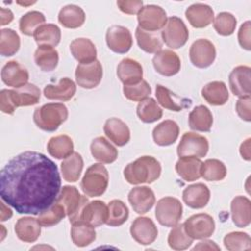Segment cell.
<instances>
[{
    "label": "cell",
    "instance_id": "31",
    "mask_svg": "<svg viewBox=\"0 0 251 251\" xmlns=\"http://www.w3.org/2000/svg\"><path fill=\"white\" fill-rule=\"evenodd\" d=\"M202 162L194 156L179 157L176 164V172L185 181H194L201 177Z\"/></svg>",
    "mask_w": 251,
    "mask_h": 251
},
{
    "label": "cell",
    "instance_id": "3",
    "mask_svg": "<svg viewBox=\"0 0 251 251\" xmlns=\"http://www.w3.org/2000/svg\"><path fill=\"white\" fill-rule=\"evenodd\" d=\"M68 109L63 103H47L36 108L33 122L44 131H55L68 118Z\"/></svg>",
    "mask_w": 251,
    "mask_h": 251
},
{
    "label": "cell",
    "instance_id": "45",
    "mask_svg": "<svg viewBox=\"0 0 251 251\" xmlns=\"http://www.w3.org/2000/svg\"><path fill=\"white\" fill-rule=\"evenodd\" d=\"M128 218L126 205L118 199L112 200L108 205V219L106 224L110 226H122Z\"/></svg>",
    "mask_w": 251,
    "mask_h": 251
},
{
    "label": "cell",
    "instance_id": "56",
    "mask_svg": "<svg viewBox=\"0 0 251 251\" xmlns=\"http://www.w3.org/2000/svg\"><path fill=\"white\" fill-rule=\"evenodd\" d=\"M193 250H220V247L212 240H204L194 246Z\"/></svg>",
    "mask_w": 251,
    "mask_h": 251
},
{
    "label": "cell",
    "instance_id": "30",
    "mask_svg": "<svg viewBox=\"0 0 251 251\" xmlns=\"http://www.w3.org/2000/svg\"><path fill=\"white\" fill-rule=\"evenodd\" d=\"M70 50L74 58L80 64L90 63L96 60V47L88 38L80 37L74 39L70 44Z\"/></svg>",
    "mask_w": 251,
    "mask_h": 251
},
{
    "label": "cell",
    "instance_id": "4",
    "mask_svg": "<svg viewBox=\"0 0 251 251\" xmlns=\"http://www.w3.org/2000/svg\"><path fill=\"white\" fill-rule=\"evenodd\" d=\"M109 173L102 164H93L85 172L80 187L83 193L89 197L101 196L107 189Z\"/></svg>",
    "mask_w": 251,
    "mask_h": 251
},
{
    "label": "cell",
    "instance_id": "1",
    "mask_svg": "<svg viewBox=\"0 0 251 251\" xmlns=\"http://www.w3.org/2000/svg\"><path fill=\"white\" fill-rule=\"evenodd\" d=\"M60 189L57 165L36 151L13 157L0 172V196L19 214L39 215L56 201Z\"/></svg>",
    "mask_w": 251,
    "mask_h": 251
},
{
    "label": "cell",
    "instance_id": "46",
    "mask_svg": "<svg viewBox=\"0 0 251 251\" xmlns=\"http://www.w3.org/2000/svg\"><path fill=\"white\" fill-rule=\"evenodd\" d=\"M67 216L64 206L58 202H54L47 209L38 215V222L42 226H52L57 225Z\"/></svg>",
    "mask_w": 251,
    "mask_h": 251
},
{
    "label": "cell",
    "instance_id": "21",
    "mask_svg": "<svg viewBox=\"0 0 251 251\" xmlns=\"http://www.w3.org/2000/svg\"><path fill=\"white\" fill-rule=\"evenodd\" d=\"M117 75L124 85H132L142 80L143 70L137 61L125 58L117 67Z\"/></svg>",
    "mask_w": 251,
    "mask_h": 251
},
{
    "label": "cell",
    "instance_id": "50",
    "mask_svg": "<svg viewBox=\"0 0 251 251\" xmlns=\"http://www.w3.org/2000/svg\"><path fill=\"white\" fill-rule=\"evenodd\" d=\"M224 245L229 251L245 250L250 248L251 238L246 232L233 231L224 237Z\"/></svg>",
    "mask_w": 251,
    "mask_h": 251
},
{
    "label": "cell",
    "instance_id": "15",
    "mask_svg": "<svg viewBox=\"0 0 251 251\" xmlns=\"http://www.w3.org/2000/svg\"><path fill=\"white\" fill-rule=\"evenodd\" d=\"M152 63L156 72L164 76H172L176 75L181 66L178 55L169 49L160 50L157 52L152 59Z\"/></svg>",
    "mask_w": 251,
    "mask_h": 251
},
{
    "label": "cell",
    "instance_id": "55",
    "mask_svg": "<svg viewBox=\"0 0 251 251\" xmlns=\"http://www.w3.org/2000/svg\"><path fill=\"white\" fill-rule=\"evenodd\" d=\"M0 110L3 113L9 115H12L16 110V108L12 104L9 89H2L0 92Z\"/></svg>",
    "mask_w": 251,
    "mask_h": 251
},
{
    "label": "cell",
    "instance_id": "13",
    "mask_svg": "<svg viewBox=\"0 0 251 251\" xmlns=\"http://www.w3.org/2000/svg\"><path fill=\"white\" fill-rule=\"evenodd\" d=\"M108 47L115 53L126 54L132 46V36L128 28L122 25H112L106 32Z\"/></svg>",
    "mask_w": 251,
    "mask_h": 251
},
{
    "label": "cell",
    "instance_id": "33",
    "mask_svg": "<svg viewBox=\"0 0 251 251\" xmlns=\"http://www.w3.org/2000/svg\"><path fill=\"white\" fill-rule=\"evenodd\" d=\"M203 98L213 106H222L228 100V90L223 81H211L201 90Z\"/></svg>",
    "mask_w": 251,
    "mask_h": 251
},
{
    "label": "cell",
    "instance_id": "7",
    "mask_svg": "<svg viewBox=\"0 0 251 251\" xmlns=\"http://www.w3.org/2000/svg\"><path fill=\"white\" fill-rule=\"evenodd\" d=\"M161 36L163 42H165L168 47L172 49H178L186 43L189 33L181 19L177 17H171L163 27Z\"/></svg>",
    "mask_w": 251,
    "mask_h": 251
},
{
    "label": "cell",
    "instance_id": "20",
    "mask_svg": "<svg viewBox=\"0 0 251 251\" xmlns=\"http://www.w3.org/2000/svg\"><path fill=\"white\" fill-rule=\"evenodd\" d=\"M108 219V206L100 200L88 202L80 215V221L94 227L106 224Z\"/></svg>",
    "mask_w": 251,
    "mask_h": 251
},
{
    "label": "cell",
    "instance_id": "43",
    "mask_svg": "<svg viewBox=\"0 0 251 251\" xmlns=\"http://www.w3.org/2000/svg\"><path fill=\"white\" fill-rule=\"evenodd\" d=\"M0 54L4 57L15 55L21 45L19 34L11 28H3L0 32Z\"/></svg>",
    "mask_w": 251,
    "mask_h": 251
},
{
    "label": "cell",
    "instance_id": "26",
    "mask_svg": "<svg viewBox=\"0 0 251 251\" xmlns=\"http://www.w3.org/2000/svg\"><path fill=\"white\" fill-rule=\"evenodd\" d=\"M231 219L237 227H246L251 222V202L245 196H236L230 204Z\"/></svg>",
    "mask_w": 251,
    "mask_h": 251
},
{
    "label": "cell",
    "instance_id": "29",
    "mask_svg": "<svg viewBox=\"0 0 251 251\" xmlns=\"http://www.w3.org/2000/svg\"><path fill=\"white\" fill-rule=\"evenodd\" d=\"M179 127L175 121L166 120L156 126L153 129L152 135L154 142L159 146H168L177 139Z\"/></svg>",
    "mask_w": 251,
    "mask_h": 251
},
{
    "label": "cell",
    "instance_id": "54",
    "mask_svg": "<svg viewBox=\"0 0 251 251\" xmlns=\"http://www.w3.org/2000/svg\"><path fill=\"white\" fill-rule=\"evenodd\" d=\"M251 23L250 21L245 22L241 25L238 31V42L240 46L246 50H251Z\"/></svg>",
    "mask_w": 251,
    "mask_h": 251
},
{
    "label": "cell",
    "instance_id": "12",
    "mask_svg": "<svg viewBox=\"0 0 251 251\" xmlns=\"http://www.w3.org/2000/svg\"><path fill=\"white\" fill-rule=\"evenodd\" d=\"M103 76L102 65L98 60L79 64L75 69V80L78 86L91 89L100 83Z\"/></svg>",
    "mask_w": 251,
    "mask_h": 251
},
{
    "label": "cell",
    "instance_id": "6",
    "mask_svg": "<svg viewBox=\"0 0 251 251\" xmlns=\"http://www.w3.org/2000/svg\"><path fill=\"white\" fill-rule=\"evenodd\" d=\"M155 217L160 225L173 227L177 225L182 217V205L175 197L161 198L156 205Z\"/></svg>",
    "mask_w": 251,
    "mask_h": 251
},
{
    "label": "cell",
    "instance_id": "8",
    "mask_svg": "<svg viewBox=\"0 0 251 251\" xmlns=\"http://www.w3.org/2000/svg\"><path fill=\"white\" fill-rule=\"evenodd\" d=\"M183 227L192 239H205L214 233L215 222L212 216L199 213L189 217L183 223Z\"/></svg>",
    "mask_w": 251,
    "mask_h": 251
},
{
    "label": "cell",
    "instance_id": "11",
    "mask_svg": "<svg viewBox=\"0 0 251 251\" xmlns=\"http://www.w3.org/2000/svg\"><path fill=\"white\" fill-rule=\"evenodd\" d=\"M216 58V48L214 44L205 38L197 39L189 49V59L193 66L205 69L210 67Z\"/></svg>",
    "mask_w": 251,
    "mask_h": 251
},
{
    "label": "cell",
    "instance_id": "60",
    "mask_svg": "<svg viewBox=\"0 0 251 251\" xmlns=\"http://www.w3.org/2000/svg\"><path fill=\"white\" fill-rule=\"evenodd\" d=\"M0 227H1V229H2V237H1V240H3L4 237H5V226H4L3 225H1Z\"/></svg>",
    "mask_w": 251,
    "mask_h": 251
},
{
    "label": "cell",
    "instance_id": "22",
    "mask_svg": "<svg viewBox=\"0 0 251 251\" xmlns=\"http://www.w3.org/2000/svg\"><path fill=\"white\" fill-rule=\"evenodd\" d=\"M183 202L192 209L204 208L210 200V190L204 183L188 185L182 192Z\"/></svg>",
    "mask_w": 251,
    "mask_h": 251
},
{
    "label": "cell",
    "instance_id": "23",
    "mask_svg": "<svg viewBox=\"0 0 251 251\" xmlns=\"http://www.w3.org/2000/svg\"><path fill=\"white\" fill-rule=\"evenodd\" d=\"M185 17L193 27L202 28L212 24L214 21V11L209 5L196 3L186 9Z\"/></svg>",
    "mask_w": 251,
    "mask_h": 251
},
{
    "label": "cell",
    "instance_id": "17",
    "mask_svg": "<svg viewBox=\"0 0 251 251\" xmlns=\"http://www.w3.org/2000/svg\"><path fill=\"white\" fill-rule=\"evenodd\" d=\"M1 78L6 85L19 88L27 83L29 75L27 70L17 61H9L2 68Z\"/></svg>",
    "mask_w": 251,
    "mask_h": 251
},
{
    "label": "cell",
    "instance_id": "2",
    "mask_svg": "<svg viewBox=\"0 0 251 251\" xmlns=\"http://www.w3.org/2000/svg\"><path fill=\"white\" fill-rule=\"evenodd\" d=\"M161 175V165L152 156H142L126 165L124 176L130 184L152 183Z\"/></svg>",
    "mask_w": 251,
    "mask_h": 251
},
{
    "label": "cell",
    "instance_id": "36",
    "mask_svg": "<svg viewBox=\"0 0 251 251\" xmlns=\"http://www.w3.org/2000/svg\"><path fill=\"white\" fill-rule=\"evenodd\" d=\"M58 21L64 27L77 28L84 24L85 13L80 7L70 4L60 10Z\"/></svg>",
    "mask_w": 251,
    "mask_h": 251
},
{
    "label": "cell",
    "instance_id": "58",
    "mask_svg": "<svg viewBox=\"0 0 251 251\" xmlns=\"http://www.w3.org/2000/svg\"><path fill=\"white\" fill-rule=\"evenodd\" d=\"M0 12H1V23H0L1 25H8V24H10L13 21L14 15H13V13H12V11L10 9L1 8Z\"/></svg>",
    "mask_w": 251,
    "mask_h": 251
},
{
    "label": "cell",
    "instance_id": "10",
    "mask_svg": "<svg viewBox=\"0 0 251 251\" xmlns=\"http://www.w3.org/2000/svg\"><path fill=\"white\" fill-rule=\"evenodd\" d=\"M139 27L147 31H158L166 25L167 13L157 5H146L137 14Z\"/></svg>",
    "mask_w": 251,
    "mask_h": 251
},
{
    "label": "cell",
    "instance_id": "44",
    "mask_svg": "<svg viewBox=\"0 0 251 251\" xmlns=\"http://www.w3.org/2000/svg\"><path fill=\"white\" fill-rule=\"evenodd\" d=\"M201 176L208 181H219L226 177V168L225 164L217 159H208L202 163Z\"/></svg>",
    "mask_w": 251,
    "mask_h": 251
},
{
    "label": "cell",
    "instance_id": "35",
    "mask_svg": "<svg viewBox=\"0 0 251 251\" xmlns=\"http://www.w3.org/2000/svg\"><path fill=\"white\" fill-rule=\"evenodd\" d=\"M135 37L138 46L146 53L156 54L162 50L163 40L159 31H147L137 26L135 29Z\"/></svg>",
    "mask_w": 251,
    "mask_h": 251
},
{
    "label": "cell",
    "instance_id": "18",
    "mask_svg": "<svg viewBox=\"0 0 251 251\" xmlns=\"http://www.w3.org/2000/svg\"><path fill=\"white\" fill-rule=\"evenodd\" d=\"M128 202L137 214H145L155 204L156 198L153 190L147 186L133 187L128 193Z\"/></svg>",
    "mask_w": 251,
    "mask_h": 251
},
{
    "label": "cell",
    "instance_id": "61",
    "mask_svg": "<svg viewBox=\"0 0 251 251\" xmlns=\"http://www.w3.org/2000/svg\"><path fill=\"white\" fill-rule=\"evenodd\" d=\"M33 3H35V2H29V3H22V2H18V4H20V5H23V6H26V5H31V4H33Z\"/></svg>",
    "mask_w": 251,
    "mask_h": 251
},
{
    "label": "cell",
    "instance_id": "49",
    "mask_svg": "<svg viewBox=\"0 0 251 251\" xmlns=\"http://www.w3.org/2000/svg\"><path fill=\"white\" fill-rule=\"evenodd\" d=\"M237 21L235 17L228 12L219 13L213 23V26L218 34L223 36L231 35L236 27Z\"/></svg>",
    "mask_w": 251,
    "mask_h": 251
},
{
    "label": "cell",
    "instance_id": "37",
    "mask_svg": "<svg viewBox=\"0 0 251 251\" xmlns=\"http://www.w3.org/2000/svg\"><path fill=\"white\" fill-rule=\"evenodd\" d=\"M34 62L43 72H51L56 69L59 62L58 51L48 45H40L34 52Z\"/></svg>",
    "mask_w": 251,
    "mask_h": 251
},
{
    "label": "cell",
    "instance_id": "53",
    "mask_svg": "<svg viewBox=\"0 0 251 251\" xmlns=\"http://www.w3.org/2000/svg\"><path fill=\"white\" fill-rule=\"evenodd\" d=\"M250 103H251L250 96H244V97H240L237 100L236 105H235V110H236L238 116L246 122L251 121Z\"/></svg>",
    "mask_w": 251,
    "mask_h": 251
},
{
    "label": "cell",
    "instance_id": "16",
    "mask_svg": "<svg viewBox=\"0 0 251 251\" xmlns=\"http://www.w3.org/2000/svg\"><path fill=\"white\" fill-rule=\"evenodd\" d=\"M251 69L247 66H237L229 74L228 82L231 92L238 97L250 96Z\"/></svg>",
    "mask_w": 251,
    "mask_h": 251
},
{
    "label": "cell",
    "instance_id": "14",
    "mask_svg": "<svg viewBox=\"0 0 251 251\" xmlns=\"http://www.w3.org/2000/svg\"><path fill=\"white\" fill-rule=\"evenodd\" d=\"M130 234L137 243L149 245L156 240L158 229L150 218L138 217L131 224Z\"/></svg>",
    "mask_w": 251,
    "mask_h": 251
},
{
    "label": "cell",
    "instance_id": "34",
    "mask_svg": "<svg viewBox=\"0 0 251 251\" xmlns=\"http://www.w3.org/2000/svg\"><path fill=\"white\" fill-rule=\"evenodd\" d=\"M189 127L196 131H210L213 125L211 111L204 105L196 106L188 116Z\"/></svg>",
    "mask_w": 251,
    "mask_h": 251
},
{
    "label": "cell",
    "instance_id": "39",
    "mask_svg": "<svg viewBox=\"0 0 251 251\" xmlns=\"http://www.w3.org/2000/svg\"><path fill=\"white\" fill-rule=\"evenodd\" d=\"M47 151L56 159H65L74 153L73 140L66 134L53 136L47 143Z\"/></svg>",
    "mask_w": 251,
    "mask_h": 251
},
{
    "label": "cell",
    "instance_id": "9",
    "mask_svg": "<svg viewBox=\"0 0 251 251\" xmlns=\"http://www.w3.org/2000/svg\"><path fill=\"white\" fill-rule=\"evenodd\" d=\"M209 150V142L203 135L194 132H185L180 138L177 145V155L183 156H194L202 158L206 156Z\"/></svg>",
    "mask_w": 251,
    "mask_h": 251
},
{
    "label": "cell",
    "instance_id": "27",
    "mask_svg": "<svg viewBox=\"0 0 251 251\" xmlns=\"http://www.w3.org/2000/svg\"><path fill=\"white\" fill-rule=\"evenodd\" d=\"M40 224L32 217L20 218L15 225V232L18 238L24 242H34L41 233Z\"/></svg>",
    "mask_w": 251,
    "mask_h": 251
},
{
    "label": "cell",
    "instance_id": "52",
    "mask_svg": "<svg viewBox=\"0 0 251 251\" xmlns=\"http://www.w3.org/2000/svg\"><path fill=\"white\" fill-rule=\"evenodd\" d=\"M117 6L119 9L127 15L138 14V12L143 7V2L141 0H119L117 1Z\"/></svg>",
    "mask_w": 251,
    "mask_h": 251
},
{
    "label": "cell",
    "instance_id": "57",
    "mask_svg": "<svg viewBox=\"0 0 251 251\" xmlns=\"http://www.w3.org/2000/svg\"><path fill=\"white\" fill-rule=\"evenodd\" d=\"M250 138H247L240 146L239 152L240 155L242 156L243 159H245L246 161H250L251 160V152H250Z\"/></svg>",
    "mask_w": 251,
    "mask_h": 251
},
{
    "label": "cell",
    "instance_id": "51",
    "mask_svg": "<svg viewBox=\"0 0 251 251\" xmlns=\"http://www.w3.org/2000/svg\"><path fill=\"white\" fill-rule=\"evenodd\" d=\"M124 95L128 100L133 102H140L146 99L151 94V87L146 80H141L140 82L132 85H124L123 88Z\"/></svg>",
    "mask_w": 251,
    "mask_h": 251
},
{
    "label": "cell",
    "instance_id": "38",
    "mask_svg": "<svg viewBox=\"0 0 251 251\" xmlns=\"http://www.w3.org/2000/svg\"><path fill=\"white\" fill-rule=\"evenodd\" d=\"M83 169V160L79 153L74 152L64 159L61 164L63 178L68 182L78 180Z\"/></svg>",
    "mask_w": 251,
    "mask_h": 251
},
{
    "label": "cell",
    "instance_id": "28",
    "mask_svg": "<svg viewBox=\"0 0 251 251\" xmlns=\"http://www.w3.org/2000/svg\"><path fill=\"white\" fill-rule=\"evenodd\" d=\"M156 97L158 103L165 109L174 112H179L182 109L189 107L191 105V101L186 98L179 97L176 94L173 93L170 89L163 85L156 86Z\"/></svg>",
    "mask_w": 251,
    "mask_h": 251
},
{
    "label": "cell",
    "instance_id": "5",
    "mask_svg": "<svg viewBox=\"0 0 251 251\" xmlns=\"http://www.w3.org/2000/svg\"><path fill=\"white\" fill-rule=\"evenodd\" d=\"M56 202L64 206L70 223L74 224L80 221L81 212L88 203V199L85 195H81L75 186L65 185L58 195Z\"/></svg>",
    "mask_w": 251,
    "mask_h": 251
},
{
    "label": "cell",
    "instance_id": "48",
    "mask_svg": "<svg viewBox=\"0 0 251 251\" xmlns=\"http://www.w3.org/2000/svg\"><path fill=\"white\" fill-rule=\"evenodd\" d=\"M193 239L187 235L183 224H177L173 226L168 236L169 246L174 250H184L192 244Z\"/></svg>",
    "mask_w": 251,
    "mask_h": 251
},
{
    "label": "cell",
    "instance_id": "41",
    "mask_svg": "<svg viewBox=\"0 0 251 251\" xmlns=\"http://www.w3.org/2000/svg\"><path fill=\"white\" fill-rule=\"evenodd\" d=\"M35 42L40 45L55 47L61 40V29L54 24H43L33 33Z\"/></svg>",
    "mask_w": 251,
    "mask_h": 251
},
{
    "label": "cell",
    "instance_id": "32",
    "mask_svg": "<svg viewBox=\"0 0 251 251\" xmlns=\"http://www.w3.org/2000/svg\"><path fill=\"white\" fill-rule=\"evenodd\" d=\"M90 151L95 160L103 164H111L118 158V150L105 137L98 136L90 144Z\"/></svg>",
    "mask_w": 251,
    "mask_h": 251
},
{
    "label": "cell",
    "instance_id": "59",
    "mask_svg": "<svg viewBox=\"0 0 251 251\" xmlns=\"http://www.w3.org/2000/svg\"><path fill=\"white\" fill-rule=\"evenodd\" d=\"M0 204H1L0 217H1V221L4 222V221L9 220L13 216V213H12V210L9 207H7L3 202H1Z\"/></svg>",
    "mask_w": 251,
    "mask_h": 251
},
{
    "label": "cell",
    "instance_id": "40",
    "mask_svg": "<svg viewBox=\"0 0 251 251\" xmlns=\"http://www.w3.org/2000/svg\"><path fill=\"white\" fill-rule=\"evenodd\" d=\"M73 226L71 228V237L73 243L78 247H84L91 244L96 238V231L94 226L84 223V222H76L72 224Z\"/></svg>",
    "mask_w": 251,
    "mask_h": 251
},
{
    "label": "cell",
    "instance_id": "47",
    "mask_svg": "<svg viewBox=\"0 0 251 251\" xmlns=\"http://www.w3.org/2000/svg\"><path fill=\"white\" fill-rule=\"evenodd\" d=\"M45 16L38 11H30L21 17L19 21V27L23 34L30 36L34 31L43 25Z\"/></svg>",
    "mask_w": 251,
    "mask_h": 251
},
{
    "label": "cell",
    "instance_id": "25",
    "mask_svg": "<svg viewBox=\"0 0 251 251\" xmlns=\"http://www.w3.org/2000/svg\"><path fill=\"white\" fill-rule=\"evenodd\" d=\"M76 91L75 83L69 77H63L58 84H48L43 89V94L47 99L69 101Z\"/></svg>",
    "mask_w": 251,
    "mask_h": 251
},
{
    "label": "cell",
    "instance_id": "24",
    "mask_svg": "<svg viewBox=\"0 0 251 251\" xmlns=\"http://www.w3.org/2000/svg\"><path fill=\"white\" fill-rule=\"evenodd\" d=\"M104 132L106 136L117 146H124L130 139L128 126L118 118H110L105 122Z\"/></svg>",
    "mask_w": 251,
    "mask_h": 251
},
{
    "label": "cell",
    "instance_id": "42",
    "mask_svg": "<svg viewBox=\"0 0 251 251\" xmlns=\"http://www.w3.org/2000/svg\"><path fill=\"white\" fill-rule=\"evenodd\" d=\"M136 114L141 122L150 124L162 118L163 110L159 107L155 99L149 97L139 102L136 108Z\"/></svg>",
    "mask_w": 251,
    "mask_h": 251
},
{
    "label": "cell",
    "instance_id": "19",
    "mask_svg": "<svg viewBox=\"0 0 251 251\" xmlns=\"http://www.w3.org/2000/svg\"><path fill=\"white\" fill-rule=\"evenodd\" d=\"M12 104L17 109L18 107L31 106L39 102L41 93L40 89L32 83H26L22 87L9 89Z\"/></svg>",
    "mask_w": 251,
    "mask_h": 251
}]
</instances>
